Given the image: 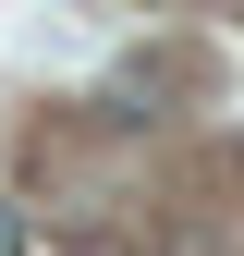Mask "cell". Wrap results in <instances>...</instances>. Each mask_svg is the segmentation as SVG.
I'll list each match as a JSON object with an SVG mask.
<instances>
[{
    "mask_svg": "<svg viewBox=\"0 0 244 256\" xmlns=\"http://www.w3.org/2000/svg\"><path fill=\"white\" fill-rule=\"evenodd\" d=\"M0 256H24V220H12V208H0Z\"/></svg>",
    "mask_w": 244,
    "mask_h": 256,
    "instance_id": "obj_1",
    "label": "cell"
}]
</instances>
